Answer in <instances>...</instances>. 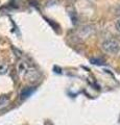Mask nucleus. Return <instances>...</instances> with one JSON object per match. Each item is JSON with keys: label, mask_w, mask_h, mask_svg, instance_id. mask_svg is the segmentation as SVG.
Listing matches in <instances>:
<instances>
[{"label": "nucleus", "mask_w": 120, "mask_h": 125, "mask_svg": "<svg viewBox=\"0 0 120 125\" xmlns=\"http://www.w3.org/2000/svg\"><path fill=\"white\" fill-rule=\"evenodd\" d=\"M17 70L19 75L27 81H29V83H36L40 78V73H39L38 70L33 66H30L25 61H20L18 62Z\"/></svg>", "instance_id": "obj_1"}, {"label": "nucleus", "mask_w": 120, "mask_h": 125, "mask_svg": "<svg viewBox=\"0 0 120 125\" xmlns=\"http://www.w3.org/2000/svg\"><path fill=\"white\" fill-rule=\"evenodd\" d=\"M102 49L104 52L109 54H116L119 52L120 50V44L117 40L114 39H108L102 43Z\"/></svg>", "instance_id": "obj_2"}, {"label": "nucleus", "mask_w": 120, "mask_h": 125, "mask_svg": "<svg viewBox=\"0 0 120 125\" xmlns=\"http://www.w3.org/2000/svg\"><path fill=\"white\" fill-rule=\"evenodd\" d=\"M34 92V88H25L23 91L21 92V98H27L28 96H30Z\"/></svg>", "instance_id": "obj_3"}, {"label": "nucleus", "mask_w": 120, "mask_h": 125, "mask_svg": "<svg viewBox=\"0 0 120 125\" xmlns=\"http://www.w3.org/2000/svg\"><path fill=\"white\" fill-rule=\"evenodd\" d=\"M9 103H10V98H9V97L5 96V95L0 96V108L5 107Z\"/></svg>", "instance_id": "obj_4"}, {"label": "nucleus", "mask_w": 120, "mask_h": 125, "mask_svg": "<svg viewBox=\"0 0 120 125\" xmlns=\"http://www.w3.org/2000/svg\"><path fill=\"white\" fill-rule=\"evenodd\" d=\"M9 71V66L5 62H0V75H3V74H6Z\"/></svg>", "instance_id": "obj_5"}, {"label": "nucleus", "mask_w": 120, "mask_h": 125, "mask_svg": "<svg viewBox=\"0 0 120 125\" xmlns=\"http://www.w3.org/2000/svg\"><path fill=\"white\" fill-rule=\"evenodd\" d=\"M115 26H116V29H117L119 32H120V18L118 19L117 21H116V23H115Z\"/></svg>", "instance_id": "obj_6"}, {"label": "nucleus", "mask_w": 120, "mask_h": 125, "mask_svg": "<svg viewBox=\"0 0 120 125\" xmlns=\"http://www.w3.org/2000/svg\"><path fill=\"white\" fill-rule=\"evenodd\" d=\"M116 14H117V15H120V5L117 7V9H116Z\"/></svg>", "instance_id": "obj_7"}]
</instances>
